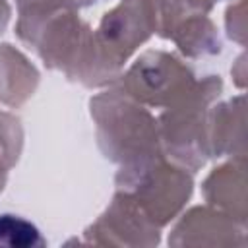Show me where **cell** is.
<instances>
[{
  "instance_id": "8992f818",
  "label": "cell",
  "mask_w": 248,
  "mask_h": 248,
  "mask_svg": "<svg viewBox=\"0 0 248 248\" xmlns=\"http://www.w3.org/2000/svg\"><path fill=\"white\" fill-rule=\"evenodd\" d=\"M153 33L155 12L151 0H120L103 16L95 39L108 64L122 74L128 58Z\"/></svg>"
},
{
  "instance_id": "ba28073f",
  "label": "cell",
  "mask_w": 248,
  "mask_h": 248,
  "mask_svg": "<svg viewBox=\"0 0 248 248\" xmlns=\"http://www.w3.org/2000/svg\"><path fill=\"white\" fill-rule=\"evenodd\" d=\"M170 246H246V223L207 205L192 207L169 234Z\"/></svg>"
},
{
  "instance_id": "2e32d148",
  "label": "cell",
  "mask_w": 248,
  "mask_h": 248,
  "mask_svg": "<svg viewBox=\"0 0 248 248\" xmlns=\"http://www.w3.org/2000/svg\"><path fill=\"white\" fill-rule=\"evenodd\" d=\"M10 14H12V10H10L8 2H6V0H0V33H2V31L6 29V25H8Z\"/></svg>"
},
{
  "instance_id": "52a82bcc",
  "label": "cell",
  "mask_w": 248,
  "mask_h": 248,
  "mask_svg": "<svg viewBox=\"0 0 248 248\" xmlns=\"http://www.w3.org/2000/svg\"><path fill=\"white\" fill-rule=\"evenodd\" d=\"M157 227L124 192L114 194L107 211L83 232L85 244L97 246H155L161 240Z\"/></svg>"
},
{
  "instance_id": "5bb4252c",
  "label": "cell",
  "mask_w": 248,
  "mask_h": 248,
  "mask_svg": "<svg viewBox=\"0 0 248 248\" xmlns=\"http://www.w3.org/2000/svg\"><path fill=\"white\" fill-rule=\"evenodd\" d=\"M23 132L19 120L8 112H0V192L6 184L8 170L19 157Z\"/></svg>"
},
{
  "instance_id": "8fae6325",
  "label": "cell",
  "mask_w": 248,
  "mask_h": 248,
  "mask_svg": "<svg viewBox=\"0 0 248 248\" xmlns=\"http://www.w3.org/2000/svg\"><path fill=\"white\" fill-rule=\"evenodd\" d=\"M37 83V68L12 45H0V101L19 107L33 95Z\"/></svg>"
},
{
  "instance_id": "7a4b0ae2",
  "label": "cell",
  "mask_w": 248,
  "mask_h": 248,
  "mask_svg": "<svg viewBox=\"0 0 248 248\" xmlns=\"http://www.w3.org/2000/svg\"><path fill=\"white\" fill-rule=\"evenodd\" d=\"M91 116L101 151L120 167L145 161L163 151L155 116L116 87L91 99Z\"/></svg>"
},
{
  "instance_id": "9a60e30c",
  "label": "cell",
  "mask_w": 248,
  "mask_h": 248,
  "mask_svg": "<svg viewBox=\"0 0 248 248\" xmlns=\"http://www.w3.org/2000/svg\"><path fill=\"white\" fill-rule=\"evenodd\" d=\"M17 10H79L97 0H16Z\"/></svg>"
},
{
  "instance_id": "30bf717a",
  "label": "cell",
  "mask_w": 248,
  "mask_h": 248,
  "mask_svg": "<svg viewBox=\"0 0 248 248\" xmlns=\"http://www.w3.org/2000/svg\"><path fill=\"white\" fill-rule=\"evenodd\" d=\"M207 151L209 157L244 155V97L209 108Z\"/></svg>"
},
{
  "instance_id": "9c48e42d",
  "label": "cell",
  "mask_w": 248,
  "mask_h": 248,
  "mask_svg": "<svg viewBox=\"0 0 248 248\" xmlns=\"http://www.w3.org/2000/svg\"><path fill=\"white\" fill-rule=\"evenodd\" d=\"M244 155L213 169V172L203 182L205 202L234 217L240 223H246V176H244Z\"/></svg>"
},
{
  "instance_id": "6da1fadb",
  "label": "cell",
  "mask_w": 248,
  "mask_h": 248,
  "mask_svg": "<svg viewBox=\"0 0 248 248\" xmlns=\"http://www.w3.org/2000/svg\"><path fill=\"white\" fill-rule=\"evenodd\" d=\"M16 33L48 68L64 72L72 81L99 87L120 76L101 52L95 29L76 10H23Z\"/></svg>"
},
{
  "instance_id": "3957f363",
  "label": "cell",
  "mask_w": 248,
  "mask_h": 248,
  "mask_svg": "<svg viewBox=\"0 0 248 248\" xmlns=\"http://www.w3.org/2000/svg\"><path fill=\"white\" fill-rule=\"evenodd\" d=\"M221 87L223 83L219 76H207L200 81L196 79L192 89L165 107L157 120L163 153L190 172L198 170L209 157L207 112L219 97Z\"/></svg>"
},
{
  "instance_id": "277c9868",
  "label": "cell",
  "mask_w": 248,
  "mask_h": 248,
  "mask_svg": "<svg viewBox=\"0 0 248 248\" xmlns=\"http://www.w3.org/2000/svg\"><path fill=\"white\" fill-rule=\"evenodd\" d=\"M114 182L116 190L128 194L157 227H165L182 211L194 188L192 172L163 151L120 167Z\"/></svg>"
},
{
  "instance_id": "7c38bea8",
  "label": "cell",
  "mask_w": 248,
  "mask_h": 248,
  "mask_svg": "<svg viewBox=\"0 0 248 248\" xmlns=\"http://www.w3.org/2000/svg\"><path fill=\"white\" fill-rule=\"evenodd\" d=\"M167 39H170L186 56L200 58L221 52V39L217 27L207 16H196L176 25Z\"/></svg>"
},
{
  "instance_id": "5b68a950",
  "label": "cell",
  "mask_w": 248,
  "mask_h": 248,
  "mask_svg": "<svg viewBox=\"0 0 248 248\" xmlns=\"http://www.w3.org/2000/svg\"><path fill=\"white\" fill-rule=\"evenodd\" d=\"M116 89L143 107H169L196 83V76L178 56L165 50H147L114 81Z\"/></svg>"
},
{
  "instance_id": "4fadbf2b",
  "label": "cell",
  "mask_w": 248,
  "mask_h": 248,
  "mask_svg": "<svg viewBox=\"0 0 248 248\" xmlns=\"http://www.w3.org/2000/svg\"><path fill=\"white\" fill-rule=\"evenodd\" d=\"M46 240L41 231L21 215L2 213L0 215V246L10 248H29L45 246Z\"/></svg>"
}]
</instances>
